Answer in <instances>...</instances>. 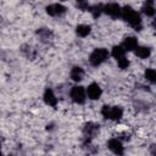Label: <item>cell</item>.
<instances>
[{
  "label": "cell",
  "instance_id": "cell-19",
  "mask_svg": "<svg viewBox=\"0 0 156 156\" xmlns=\"http://www.w3.org/2000/svg\"><path fill=\"white\" fill-rule=\"evenodd\" d=\"M101 9H102L101 6H94L90 11H91V13H93V16H94V17H98V16L101 13Z\"/></svg>",
  "mask_w": 156,
  "mask_h": 156
},
{
  "label": "cell",
  "instance_id": "cell-12",
  "mask_svg": "<svg viewBox=\"0 0 156 156\" xmlns=\"http://www.w3.org/2000/svg\"><path fill=\"white\" fill-rule=\"evenodd\" d=\"M90 33V27L87 24H80L77 27V34L79 37H87Z\"/></svg>",
  "mask_w": 156,
  "mask_h": 156
},
{
  "label": "cell",
  "instance_id": "cell-17",
  "mask_svg": "<svg viewBox=\"0 0 156 156\" xmlns=\"http://www.w3.org/2000/svg\"><path fill=\"white\" fill-rule=\"evenodd\" d=\"M128 65H129V61L126 57L122 56V57L118 58V66H119V68H127Z\"/></svg>",
  "mask_w": 156,
  "mask_h": 156
},
{
  "label": "cell",
  "instance_id": "cell-3",
  "mask_svg": "<svg viewBox=\"0 0 156 156\" xmlns=\"http://www.w3.org/2000/svg\"><path fill=\"white\" fill-rule=\"evenodd\" d=\"M71 98L73 99V101L82 104L85 100V90L83 87H73L71 90Z\"/></svg>",
  "mask_w": 156,
  "mask_h": 156
},
{
  "label": "cell",
  "instance_id": "cell-7",
  "mask_svg": "<svg viewBox=\"0 0 156 156\" xmlns=\"http://www.w3.org/2000/svg\"><path fill=\"white\" fill-rule=\"evenodd\" d=\"M108 147L112 152L117 154V155H122L123 154V146L121 144V141H118L117 139H111L108 141Z\"/></svg>",
  "mask_w": 156,
  "mask_h": 156
},
{
  "label": "cell",
  "instance_id": "cell-2",
  "mask_svg": "<svg viewBox=\"0 0 156 156\" xmlns=\"http://www.w3.org/2000/svg\"><path fill=\"white\" fill-rule=\"evenodd\" d=\"M107 56H108L107 50L100 48V49H96V50H94V51L91 52L89 60H90V63H91V65L98 66V65H100L101 62H104V61L107 58Z\"/></svg>",
  "mask_w": 156,
  "mask_h": 156
},
{
  "label": "cell",
  "instance_id": "cell-14",
  "mask_svg": "<svg viewBox=\"0 0 156 156\" xmlns=\"http://www.w3.org/2000/svg\"><path fill=\"white\" fill-rule=\"evenodd\" d=\"M124 55V49H123V46H115L113 49H112V56L115 57V58H119V57H122Z\"/></svg>",
  "mask_w": 156,
  "mask_h": 156
},
{
  "label": "cell",
  "instance_id": "cell-13",
  "mask_svg": "<svg viewBox=\"0 0 156 156\" xmlns=\"http://www.w3.org/2000/svg\"><path fill=\"white\" fill-rule=\"evenodd\" d=\"M136 56L141 57V58H146L149 55H150V49L145 48V46H141V48H138L136 51H135Z\"/></svg>",
  "mask_w": 156,
  "mask_h": 156
},
{
  "label": "cell",
  "instance_id": "cell-16",
  "mask_svg": "<svg viewBox=\"0 0 156 156\" xmlns=\"http://www.w3.org/2000/svg\"><path fill=\"white\" fill-rule=\"evenodd\" d=\"M143 11H144V13H145V15H147V16H154V13H155L154 6H152L151 4H147L146 6H144Z\"/></svg>",
  "mask_w": 156,
  "mask_h": 156
},
{
  "label": "cell",
  "instance_id": "cell-10",
  "mask_svg": "<svg viewBox=\"0 0 156 156\" xmlns=\"http://www.w3.org/2000/svg\"><path fill=\"white\" fill-rule=\"evenodd\" d=\"M108 118L111 119H119L122 117V110L119 107H110L108 110V115H107Z\"/></svg>",
  "mask_w": 156,
  "mask_h": 156
},
{
  "label": "cell",
  "instance_id": "cell-9",
  "mask_svg": "<svg viewBox=\"0 0 156 156\" xmlns=\"http://www.w3.org/2000/svg\"><path fill=\"white\" fill-rule=\"evenodd\" d=\"M138 46V41L135 38L133 37H129V38H126V40L123 41V49L124 50H133Z\"/></svg>",
  "mask_w": 156,
  "mask_h": 156
},
{
  "label": "cell",
  "instance_id": "cell-11",
  "mask_svg": "<svg viewBox=\"0 0 156 156\" xmlns=\"http://www.w3.org/2000/svg\"><path fill=\"white\" fill-rule=\"evenodd\" d=\"M82 77H83V69L80 67H73V69L71 72V78L73 80L78 82V80L82 79Z\"/></svg>",
  "mask_w": 156,
  "mask_h": 156
},
{
  "label": "cell",
  "instance_id": "cell-1",
  "mask_svg": "<svg viewBox=\"0 0 156 156\" xmlns=\"http://www.w3.org/2000/svg\"><path fill=\"white\" fill-rule=\"evenodd\" d=\"M121 16L134 28H140V16L134 11L132 10L129 6H126L123 9H121Z\"/></svg>",
  "mask_w": 156,
  "mask_h": 156
},
{
  "label": "cell",
  "instance_id": "cell-18",
  "mask_svg": "<svg viewBox=\"0 0 156 156\" xmlns=\"http://www.w3.org/2000/svg\"><path fill=\"white\" fill-rule=\"evenodd\" d=\"M77 6H78L80 10H87V9L89 7L87 0H77Z\"/></svg>",
  "mask_w": 156,
  "mask_h": 156
},
{
  "label": "cell",
  "instance_id": "cell-8",
  "mask_svg": "<svg viewBox=\"0 0 156 156\" xmlns=\"http://www.w3.org/2000/svg\"><path fill=\"white\" fill-rule=\"evenodd\" d=\"M44 101H45L48 105H50V106H56L57 99L55 98L52 90H50V89H46V90H45V93H44Z\"/></svg>",
  "mask_w": 156,
  "mask_h": 156
},
{
  "label": "cell",
  "instance_id": "cell-15",
  "mask_svg": "<svg viewBox=\"0 0 156 156\" xmlns=\"http://www.w3.org/2000/svg\"><path fill=\"white\" fill-rule=\"evenodd\" d=\"M145 78L147 79V80H150V82H155L156 80V72H155V69H152V68H149V69H146L145 71Z\"/></svg>",
  "mask_w": 156,
  "mask_h": 156
},
{
  "label": "cell",
  "instance_id": "cell-20",
  "mask_svg": "<svg viewBox=\"0 0 156 156\" xmlns=\"http://www.w3.org/2000/svg\"><path fill=\"white\" fill-rule=\"evenodd\" d=\"M108 110H110L108 106H104V107H102V111H101L102 115H104V117H106V118H107V115H108Z\"/></svg>",
  "mask_w": 156,
  "mask_h": 156
},
{
  "label": "cell",
  "instance_id": "cell-6",
  "mask_svg": "<svg viewBox=\"0 0 156 156\" xmlns=\"http://www.w3.org/2000/svg\"><path fill=\"white\" fill-rule=\"evenodd\" d=\"M65 6L60 5V4H54V5H50L46 7V12L50 15V16H57V15H61L65 12Z\"/></svg>",
  "mask_w": 156,
  "mask_h": 156
},
{
  "label": "cell",
  "instance_id": "cell-4",
  "mask_svg": "<svg viewBox=\"0 0 156 156\" xmlns=\"http://www.w3.org/2000/svg\"><path fill=\"white\" fill-rule=\"evenodd\" d=\"M87 93H88V96H89L91 100H96V99H99L100 95H101V88H100L96 83H91V84L88 87Z\"/></svg>",
  "mask_w": 156,
  "mask_h": 156
},
{
  "label": "cell",
  "instance_id": "cell-5",
  "mask_svg": "<svg viewBox=\"0 0 156 156\" xmlns=\"http://www.w3.org/2000/svg\"><path fill=\"white\" fill-rule=\"evenodd\" d=\"M104 11H105L107 15L112 16V17L121 16V7H119V5H117V4H108V5H106V6L104 7Z\"/></svg>",
  "mask_w": 156,
  "mask_h": 156
}]
</instances>
